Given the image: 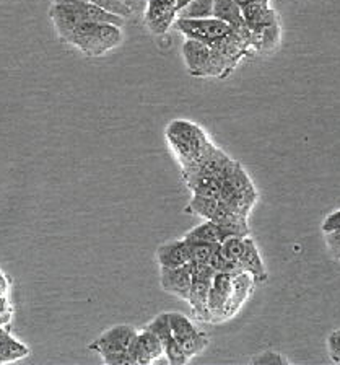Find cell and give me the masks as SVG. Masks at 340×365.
I'll list each match as a JSON object with an SVG mask.
<instances>
[{
  "mask_svg": "<svg viewBox=\"0 0 340 365\" xmlns=\"http://www.w3.org/2000/svg\"><path fill=\"white\" fill-rule=\"evenodd\" d=\"M213 276L215 271L208 264H194L188 302L196 318L201 322H211L212 319L211 308H208V294H211Z\"/></svg>",
  "mask_w": 340,
  "mask_h": 365,
  "instance_id": "5b68a950",
  "label": "cell"
},
{
  "mask_svg": "<svg viewBox=\"0 0 340 365\" xmlns=\"http://www.w3.org/2000/svg\"><path fill=\"white\" fill-rule=\"evenodd\" d=\"M156 261L160 262V267L184 266L191 261L189 245L184 238L163 243L156 250Z\"/></svg>",
  "mask_w": 340,
  "mask_h": 365,
  "instance_id": "4fadbf2b",
  "label": "cell"
},
{
  "mask_svg": "<svg viewBox=\"0 0 340 365\" xmlns=\"http://www.w3.org/2000/svg\"><path fill=\"white\" fill-rule=\"evenodd\" d=\"M169 318V328H171V333L179 344H184L186 341L194 338V336L199 334L201 329L196 328V324L191 322L188 317H184L183 313L173 312L168 313Z\"/></svg>",
  "mask_w": 340,
  "mask_h": 365,
  "instance_id": "e0dca14e",
  "label": "cell"
},
{
  "mask_svg": "<svg viewBox=\"0 0 340 365\" xmlns=\"http://www.w3.org/2000/svg\"><path fill=\"white\" fill-rule=\"evenodd\" d=\"M220 202H222L220 197H207L194 194L188 204V207H186V212L201 215L206 220H212V217L217 212Z\"/></svg>",
  "mask_w": 340,
  "mask_h": 365,
  "instance_id": "ac0fdd59",
  "label": "cell"
},
{
  "mask_svg": "<svg viewBox=\"0 0 340 365\" xmlns=\"http://www.w3.org/2000/svg\"><path fill=\"white\" fill-rule=\"evenodd\" d=\"M88 57H101L119 48L124 41L122 28L112 23L80 21L60 38Z\"/></svg>",
  "mask_w": 340,
  "mask_h": 365,
  "instance_id": "6da1fadb",
  "label": "cell"
},
{
  "mask_svg": "<svg viewBox=\"0 0 340 365\" xmlns=\"http://www.w3.org/2000/svg\"><path fill=\"white\" fill-rule=\"evenodd\" d=\"M9 289H10L9 279H7V276H5L2 271H0V297L9 295Z\"/></svg>",
  "mask_w": 340,
  "mask_h": 365,
  "instance_id": "1f68e13d",
  "label": "cell"
},
{
  "mask_svg": "<svg viewBox=\"0 0 340 365\" xmlns=\"http://www.w3.org/2000/svg\"><path fill=\"white\" fill-rule=\"evenodd\" d=\"M135 334H137V329L134 327L117 324L96 338L88 346V349L98 352L106 365H132L127 351Z\"/></svg>",
  "mask_w": 340,
  "mask_h": 365,
  "instance_id": "3957f363",
  "label": "cell"
},
{
  "mask_svg": "<svg viewBox=\"0 0 340 365\" xmlns=\"http://www.w3.org/2000/svg\"><path fill=\"white\" fill-rule=\"evenodd\" d=\"M176 19V0H147L144 21L153 34L161 36V34L168 33Z\"/></svg>",
  "mask_w": 340,
  "mask_h": 365,
  "instance_id": "8992f818",
  "label": "cell"
},
{
  "mask_svg": "<svg viewBox=\"0 0 340 365\" xmlns=\"http://www.w3.org/2000/svg\"><path fill=\"white\" fill-rule=\"evenodd\" d=\"M188 243H220L225 240L223 228L212 220H206L184 235Z\"/></svg>",
  "mask_w": 340,
  "mask_h": 365,
  "instance_id": "9a60e30c",
  "label": "cell"
},
{
  "mask_svg": "<svg viewBox=\"0 0 340 365\" xmlns=\"http://www.w3.org/2000/svg\"><path fill=\"white\" fill-rule=\"evenodd\" d=\"M236 4H240L241 7L243 5H249V4H262V5H269L270 0H235Z\"/></svg>",
  "mask_w": 340,
  "mask_h": 365,
  "instance_id": "d6a6232c",
  "label": "cell"
},
{
  "mask_svg": "<svg viewBox=\"0 0 340 365\" xmlns=\"http://www.w3.org/2000/svg\"><path fill=\"white\" fill-rule=\"evenodd\" d=\"M183 178L189 190L199 196L220 197V182L207 175L199 173H183Z\"/></svg>",
  "mask_w": 340,
  "mask_h": 365,
  "instance_id": "2e32d148",
  "label": "cell"
},
{
  "mask_svg": "<svg viewBox=\"0 0 340 365\" xmlns=\"http://www.w3.org/2000/svg\"><path fill=\"white\" fill-rule=\"evenodd\" d=\"M145 329H149V331H152V333H155L158 338H160L161 342H166L173 336L171 328H169L168 313H160V315H156L149 324H147Z\"/></svg>",
  "mask_w": 340,
  "mask_h": 365,
  "instance_id": "d4e9b609",
  "label": "cell"
},
{
  "mask_svg": "<svg viewBox=\"0 0 340 365\" xmlns=\"http://www.w3.org/2000/svg\"><path fill=\"white\" fill-rule=\"evenodd\" d=\"M213 16L215 19L225 21L235 33L241 34V36L249 38V33L245 16H243L241 5L236 4L235 0H215L213 4Z\"/></svg>",
  "mask_w": 340,
  "mask_h": 365,
  "instance_id": "30bf717a",
  "label": "cell"
},
{
  "mask_svg": "<svg viewBox=\"0 0 340 365\" xmlns=\"http://www.w3.org/2000/svg\"><path fill=\"white\" fill-rule=\"evenodd\" d=\"M188 245H189L191 262H194V264H208L213 251L218 248L220 243H188Z\"/></svg>",
  "mask_w": 340,
  "mask_h": 365,
  "instance_id": "cb8c5ba5",
  "label": "cell"
},
{
  "mask_svg": "<svg viewBox=\"0 0 340 365\" xmlns=\"http://www.w3.org/2000/svg\"><path fill=\"white\" fill-rule=\"evenodd\" d=\"M213 4L215 0H192L178 11V19H211L213 16Z\"/></svg>",
  "mask_w": 340,
  "mask_h": 365,
  "instance_id": "ffe728a7",
  "label": "cell"
},
{
  "mask_svg": "<svg viewBox=\"0 0 340 365\" xmlns=\"http://www.w3.org/2000/svg\"><path fill=\"white\" fill-rule=\"evenodd\" d=\"M137 339L140 341L142 347H144L145 352L149 354V357L152 359V362H156L158 359L163 356V342L155 333H152L149 329H142L137 331Z\"/></svg>",
  "mask_w": 340,
  "mask_h": 365,
  "instance_id": "44dd1931",
  "label": "cell"
},
{
  "mask_svg": "<svg viewBox=\"0 0 340 365\" xmlns=\"http://www.w3.org/2000/svg\"><path fill=\"white\" fill-rule=\"evenodd\" d=\"M254 365H282V364H288V361L282 357L280 352H274V351H265L260 352L259 356H256L251 361Z\"/></svg>",
  "mask_w": 340,
  "mask_h": 365,
  "instance_id": "484cf974",
  "label": "cell"
},
{
  "mask_svg": "<svg viewBox=\"0 0 340 365\" xmlns=\"http://www.w3.org/2000/svg\"><path fill=\"white\" fill-rule=\"evenodd\" d=\"M324 242L329 253H331L337 261H340V230L324 233Z\"/></svg>",
  "mask_w": 340,
  "mask_h": 365,
  "instance_id": "83f0119b",
  "label": "cell"
},
{
  "mask_svg": "<svg viewBox=\"0 0 340 365\" xmlns=\"http://www.w3.org/2000/svg\"><path fill=\"white\" fill-rule=\"evenodd\" d=\"M30 349L23 342L16 341L12 334L9 333V328L0 327V364H10L20 359L26 357Z\"/></svg>",
  "mask_w": 340,
  "mask_h": 365,
  "instance_id": "5bb4252c",
  "label": "cell"
},
{
  "mask_svg": "<svg viewBox=\"0 0 340 365\" xmlns=\"http://www.w3.org/2000/svg\"><path fill=\"white\" fill-rule=\"evenodd\" d=\"M243 16H245L246 26L249 33H257L262 31L265 28L280 25L279 15L275 10H272L269 5L262 4H249L243 5Z\"/></svg>",
  "mask_w": 340,
  "mask_h": 365,
  "instance_id": "8fae6325",
  "label": "cell"
},
{
  "mask_svg": "<svg viewBox=\"0 0 340 365\" xmlns=\"http://www.w3.org/2000/svg\"><path fill=\"white\" fill-rule=\"evenodd\" d=\"M183 57L188 72L192 77L208 78L212 73L213 49L208 44H203L194 39H186L183 44Z\"/></svg>",
  "mask_w": 340,
  "mask_h": 365,
  "instance_id": "52a82bcc",
  "label": "cell"
},
{
  "mask_svg": "<svg viewBox=\"0 0 340 365\" xmlns=\"http://www.w3.org/2000/svg\"><path fill=\"white\" fill-rule=\"evenodd\" d=\"M245 243H246V237H238V235L226 237L225 240L220 242V251H222V255L226 259L238 261L241 258L243 251H245Z\"/></svg>",
  "mask_w": 340,
  "mask_h": 365,
  "instance_id": "7402d4cb",
  "label": "cell"
},
{
  "mask_svg": "<svg viewBox=\"0 0 340 365\" xmlns=\"http://www.w3.org/2000/svg\"><path fill=\"white\" fill-rule=\"evenodd\" d=\"M173 28L186 36V39H194L203 44L213 46L233 31L225 21L211 16V19H176Z\"/></svg>",
  "mask_w": 340,
  "mask_h": 365,
  "instance_id": "277c9868",
  "label": "cell"
},
{
  "mask_svg": "<svg viewBox=\"0 0 340 365\" xmlns=\"http://www.w3.org/2000/svg\"><path fill=\"white\" fill-rule=\"evenodd\" d=\"M12 319H14V305L10 304L9 295L0 297V327L10 329V323H12Z\"/></svg>",
  "mask_w": 340,
  "mask_h": 365,
  "instance_id": "4316f807",
  "label": "cell"
},
{
  "mask_svg": "<svg viewBox=\"0 0 340 365\" xmlns=\"http://www.w3.org/2000/svg\"><path fill=\"white\" fill-rule=\"evenodd\" d=\"M77 2L95 4L101 9L111 11V14L122 16V19H126V20L132 19L134 16L132 10H130L126 4L122 2V0H53V4H77Z\"/></svg>",
  "mask_w": 340,
  "mask_h": 365,
  "instance_id": "d6986e66",
  "label": "cell"
},
{
  "mask_svg": "<svg viewBox=\"0 0 340 365\" xmlns=\"http://www.w3.org/2000/svg\"><path fill=\"white\" fill-rule=\"evenodd\" d=\"M163 356L171 365H184L189 362V357L186 356L183 346L179 344L174 336H171L166 342H163Z\"/></svg>",
  "mask_w": 340,
  "mask_h": 365,
  "instance_id": "603a6c76",
  "label": "cell"
},
{
  "mask_svg": "<svg viewBox=\"0 0 340 365\" xmlns=\"http://www.w3.org/2000/svg\"><path fill=\"white\" fill-rule=\"evenodd\" d=\"M166 139L183 170L201 165L213 148L211 139L199 125L184 119H174L169 123Z\"/></svg>",
  "mask_w": 340,
  "mask_h": 365,
  "instance_id": "7a4b0ae2",
  "label": "cell"
},
{
  "mask_svg": "<svg viewBox=\"0 0 340 365\" xmlns=\"http://www.w3.org/2000/svg\"><path fill=\"white\" fill-rule=\"evenodd\" d=\"M192 2V0H176V10H183L186 5H189Z\"/></svg>",
  "mask_w": 340,
  "mask_h": 365,
  "instance_id": "836d02e7",
  "label": "cell"
},
{
  "mask_svg": "<svg viewBox=\"0 0 340 365\" xmlns=\"http://www.w3.org/2000/svg\"><path fill=\"white\" fill-rule=\"evenodd\" d=\"M327 351L329 356L336 364H340V329L334 331L327 338Z\"/></svg>",
  "mask_w": 340,
  "mask_h": 365,
  "instance_id": "f1b7e54d",
  "label": "cell"
},
{
  "mask_svg": "<svg viewBox=\"0 0 340 365\" xmlns=\"http://www.w3.org/2000/svg\"><path fill=\"white\" fill-rule=\"evenodd\" d=\"M192 272H194V262H186L184 266L178 267H161L160 269V285L164 292L178 297L181 300L188 302Z\"/></svg>",
  "mask_w": 340,
  "mask_h": 365,
  "instance_id": "ba28073f",
  "label": "cell"
},
{
  "mask_svg": "<svg viewBox=\"0 0 340 365\" xmlns=\"http://www.w3.org/2000/svg\"><path fill=\"white\" fill-rule=\"evenodd\" d=\"M122 2L126 4L130 10H132L134 16L144 14V10L147 7V0H122Z\"/></svg>",
  "mask_w": 340,
  "mask_h": 365,
  "instance_id": "4dcf8cb0",
  "label": "cell"
},
{
  "mask_svg": "<svg viewBox=\"0 0 340 365\" xmlns=\"http://www.w3.org/2000/svg\"><path fill=\"white\" fill-rule=\"evenodd\" d=\"M233 279L226 272H215L211 285V294H208V308H211L212 318L215 315H225L226 305H228L231 292H233Z\"/></svg>",
  "mask_w": 340,
  "mask_h": 365,
  "instance_id": "9c48e42d",
  "label": "cell"
},
{
  "mask_svg": "<svg viewBox=\"0 0 340 365\" xmlns=\"http://www.w3.org/2000/svg\"><path fill=\"white\" fill-rule=\"evenodd\" d=\"M322 233H329L334 230H340V209H336L334 212L329 214L321 225Z\"/></svg>",
  "mask_w": 340,
  "mask_h": 365,
  "instance_id": "f546056e",
  "label": "cell"
},
{
  "mask_svg": "<svg viewBox=\"0 0 340 365\" xmlns=\"http://www.w3.org/2000/svg\"><path fill=\"white\" fill-rule=\"evenodd\" d=\"M238 262H240L241 271L249 274L256 284L267 281V269H265L264 261L260 258L257 245L251 237H246L245 251H243L241 258L238 259Z\"/></svg>",
  "mask_w": 340,
  "mask_h": 365,
  "instance_id": "7c38bea8",
  "label": "cell"
}]
</instances>
